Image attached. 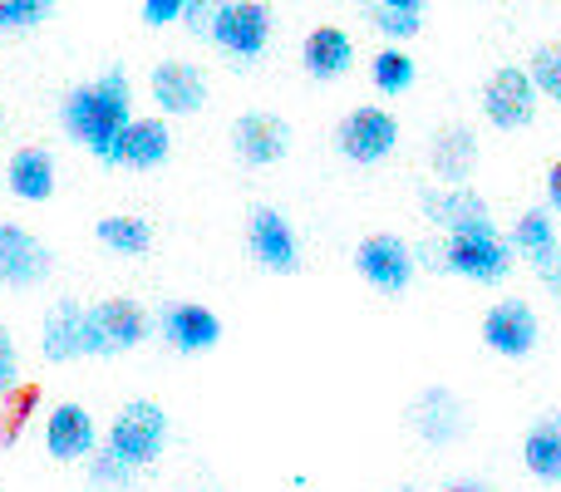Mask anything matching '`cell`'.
Wrapping results in <instances>:
<instances>
[{
	"mask_svg": "<svg viewBox=\"0 0 561 492\" xmlns=\"http://www.w3.org/2000/svg\"><path fill=\"white\" fill-rule=\"evenodd\" d=\"M55 0H0V30H30L49 15Z\"/></svg>",
	"mask_w": 561,
	"mask_h": 492,
	"instance_id": "obj_30",
	"label": "cell"
},
{
	"mask_svg": "<svg viewBox=\"0 0 561 492\" xmlns=\"http://www.w3.org/2000/svg\"><path fill=\"white\" fill-rule=\"evenodd\" d=\"M527 75H533V84L542 89L547 99H557L561 104V49L557 45H542L533 55V69H527Z\"/></svg>",
	"mask_w": 561,
	"mask_h": 492,
	"instance_id": "obj_29",
	"label": "cell"
},
{
	"mask_svg": "<svg viewBox=\"0 0 561 492\" xmlns=\"http://www.w3.org/2000/svg\"><path fill=\"white\" fill-rule=\"evenodd\" d=\"M187 0H144V25L148 30H168L173 20H183Z\"/></svg>",
	"mask_w": 561,
	"mask_h": 492,
	"instance_id": "obj_33",
	"label": "cell"
},
{
	"mask_svg": "<svg viewBox=\"0 0 561 492\" xmlns=\"http://www.w3.org/2000/svg\"><path fill=\"white\" fill-rule=\"evenodd\" d=\"M523 464H527V473L542 478V483H561V414H547L542 424L527 428Z\"/></svg>",
	"mask_w": 561,
	"mask_h": 492,
	"instance_id": "obj_22",
	"label": "cell"
},
{
	"mask_svg": "<svg viewBox=\"0 0 561 492\" xmlns=\"http://www.w3.org/2000/svg\"><path fill=\"white\" fill-rule=\"evenodd\" d=\"M335 144L350 163H379V158H389L399 144V118L385 114V108H355V114L340 124Z\"/></svg>",
	"mask_w": 561,
	"mask_h": 492,
	"instance_id": "obj_8",
	"label": "cell"
},
{
	"mask_svg": "<svg viewBox=\"0 0 561 492\" xmlns=\"http://www.w3.org/2000/svg\"><path fill=\"white\" fill-rule=\"evenodd\" d=\"M222 5H227V0H187V5H183V25L193 30V35H207V30H213V20L222 15Z\"/></svg>",
	"mask_w": 561,
	"mask_h": 492,
	"instance_id": "obj_32",
	"label": "cell"
},
{
	"mask_svg": "<svg viewBox=\"0 0 561 492\" xmlns=\"http://www.w3.org/2000/svg\"><path fill=\"white\" fill-rule=\"evenodd\" d=\"M39 409V389L35 385H15L5 389V404H0V444H20V434H25L30 414Z\"/></svg>",
	"mask_w": 561,
	"mask_h": 492,
	"instance_id": "obj_25",
	"label": "cell"
},
{
	"mask_svg": "<svg viewBox=\"0 0 561 492\" xmlns=\"http://www.w3.org/2000/svg\"><path fill=\"white\" fill-rule=\"evenodd\" d=\"M424 217L434 227H444L448 237H463V232H493V213L488 203L473 193V187H434L424 193Z\"/></svg>",
	"mask_w": 561,
	"mask_h": 492,
	"instance_id": "obj_11",
	"label": "cell"
},
{
	"mask_svg": "<svg viewBox=\"0 0 561 492\" xmlns=\"http://www.w3.org/2000/svg\"><path fill=\"white\" fill-rule=\"evenodd\" d=\"M89 478H94L99 488H118V483H128V478H134V468H128L124 458H114V454L104 448V454L89 458Z\"/></svg>",
	"mask_w": 561,
	"mask_h": 492,
	"instance_id": "obj_31",
	"label": "cell"
},
{
	"mask_svg": "<svg viewBox=\"0 0 561 492\" xmlns=\"http://www.w3.org/2000/svg\"><path fill=\"white\" fill-rule=\"evenodd\" d=\"M537 316L523 306V300H497L493 310L483 316V345L488 350H497V355H507V359H523L527 350L537 345Z\"/></svg>",
	"mask_w": 561,
	"mask_h": 492,
	"instance_id": "obj_13",
	"label": "cell"
},
{
	"mask_svg": "<svg viewBox=\"0 0 561 492\" xmlns=\"http://www.w3.org/2000/svg\"><path fill=\"white\" fill-rule=\"evenodd\" d=\"M300 65H306L310 79H340L355 65V45H350V35L340 25H320L300 45Z\"/></svg>",
	"mask_w": 561,
	"mask_h": 492,
	"instance_id": "obj_17",
	"label": "cell"
},
{
	"mask_svg": "<svg viewBox=\"0 0 561 492\" xmlns=\"http://www.w3.org/2000/svg\"><path fill=\"white\" fill-rule=\"evenodd\" d=\"M547 197H552V207H561V158L552 163V173H547Z\"/></svg>",
	"mask_w": 561,
	"mask_h": 492,
	"instance_id": "obj_35",
	"label": "cell"
},
{
	"mask_svg": "<svg viewBox=\"0 0 561 492\" xmlns=\"http://www.w3.org/2000/svg\"><path fill=\"white\" fill-rule=\"evenodd\" d=\"M148 340V310L128 296H108L84 310V355H118Z\"/></svg>",
	"mask_w": 561,
	"mask_h": 492,
	"instance_id": "obj_2",
	"label": "cell"
},
{
	"mask_svg": "<svg viewBox=\"0 0 561 492\" xmlns=\"http://www.w3.org/2000/svg\"><path fill=\"white\" fill-rule=\"evenodd\" d=\"M232 148H237V158L242 163H252V168H272L286 158V148H290V124L280 114H242L232 124Z\"/></svg>",
	"mask_w": 561,
	"mask_h": 492,
	"instance_id": "obj_12",
	"label": "cell"
},
{
	"mask_svg": "<svg viewBox=\"0 0 561 492\" xmlns=\"http://www.w3.org/2000/svg\"><path fill=\"white\" fill-rule=\"evenodd\" d=\"M65 128L75 144H84L99 163H118V138H124L128 118H134V94H128V75L108 69L94 84L69 89L65 99Z\"/></svg>",
	"mask_w": 561,
	"mask_h": 492,
	"instance_id": "obj_1",
	"label": "cell"
},
{
	"mask_svg": "<svg viewBox=\"0 0 561 492\" xmlns=\"http://www.w3.org/2000/svg\"><path fill=\"white\" fill-rule=\"evenodd\" d=\"M533 108H537V84L527 69H493L483 84V114L493 128H523L533 124Z\"/></svg>",
	"mask_w": 561,
	"mask_h": 492,
	"instance_id": "obj_6",
	"label": "cell"
},
{
	"mask_svg": "<svg viewBox=\"0 0 561 492\" xmlns=\"http://www.w3.org/2000/svg\"><path fill=\"white\" fill-rule=\"evenodd\" d=\"M99 247L118 251V256H144L148 247H153V227L144 222V217H104V222L94 227Z\"/></svg>",
	"mask_w": 561,
	"mask_h": 492,
	"instance_id": "obj_24",
	"label": "cell"
},
{
	"mask_svg": "<svg viewBox=\"0 0 561 492\" xmlns=\"http://www.w3.org/2000/svg\"><path fill=\"white\" fill-rule=\"evenodd\" d=\"M375 5H394V10H424V0H375Z\"/></svg>",
	"mask_w": 561,
	"mask_h": 492,
	"instance_id": "obj_36",
	"label": "cell"
},
{
	"mask_svg": "<svg viewBox=\"0 0 561 492\" xmlns=\"http://www.w3.org/2000/svg\"><path fill=\"white\" fill-rule=\"evenodd\" d=\"M355 271L375 290L399 296V290H409V281H414V251L399 242V237H389V232L365 237V242L355 247Z\"/></svg>",
	"mask_w": 561,
	"mask_h": 492,
	"instance_id": "obj_7",
	"label": "cell"
},
{
	"mask_svg": "<svg viewBox=\"0 0 561 492\" xmlns=\"http://www.w3.org/2000/svg\"><path fill=\"white\" fill-rule=\"evenodd\" d=\"M168 153H173V134L163 118H128L118 138V168H158Z\"/></svg>",
	"mask_w": 561,
	"mask_h": 492,
	"instance_id": "obj_20",
	"label": "cell"
},
{
	"mask_svg": "<svg viewBox=\"0 0 561 492\" xmlns=\"http://www.w3.org/2000/svg\"><path fill=\"white\" fill-rule=\"evenodd\" d=\"M478 163V138L473 128H438L434 148H428V168H434V178H444L448 187H458L468 173H473Z\"/></svg>",
	"mask_w": 561,
	"mask_h": 492,
	"instance_id": "obj_21",
	"label": "cell"
},
{
	"mask_svg": "<svg viewBox=\"0 0 561 492\" xmlns=\"http://www.w3.org/2000/svg\"><path fill=\"white\" fill-rule=\"evenodd\" d=\"M49 266H55V256L30 227L0 222V281L5 286H39L49 276Z\"/></svg>",
	"mask_w": 561,
	"mask_h": 492,
	"instance_id": "obj_9",
	"label": "cell"
},
{
	"mask_svg": "<svg viewBox=\"0 0 561 492\" xmlns=\"http://www.w3.org/2000/svg\"><path fill=\"white\" fill-rule=\"evenodd\" d=\"M207 39L237 59H256L266 49V39H272V10L262 0H227L222 15L207 30Z\"/></svg>",
	"mask_w": 561,
	"mask_h": 492,
	"instance_id": "obj_5",
	"label": "cell"
},
{
	"mask_svg": "<svg viewBox=\"0 0 561 492\" xmlns=\"http://www.w3.org/2000/svg\"><path fill=\"white\" fill-rule=\"evenodd\" d=\"M163 438H168V414L163 404H153V399H134V404L124 409V414L114 419V428H108V454L124 458L128 468H148L158 454H163Z\"/></svg>",
	"mask_w": 561,
	"mask_h": 492,
	"instance_id": "obj_3",
	"label": "cell"
},
{
	"mask_svg": "<svg viewBox=\"0 0 561 492\" xmlns=\"http://www.w3.org/2000/svg\"><path fill=\"white\" fill-rule=\"evenodd\" d=\"M39 350H45V359H55V365L84 355V306H79V300L49 306L45 330H39Z\"/></svg>",
	"mask_w": 561,
	"mask_h": 492,
	"instance_id": "obj_19",
	"label": "cell"
},
{
	"mask_svg": "<svg viewBox=\"0 0 561 492\" xmlns=\"http://www.w3.org/2000/svg\"><path fill=\"white\" fill-rule=\"evenodd\" d=\"M5 187L20 203H49L55 197V158L45 148H15L5 163Z\"/></svg>",
	"mask_w": 561,
	"mask_h": 492,
	"instance_id": "obj_18",
	"label": "cell"
},
{
	"mask_svg": "<svg viewBox=\"0 0 561 492\" xmlns=\"http://www.w3.org/2000/svg\"><path fill=\"white\" fill-rule=\"evenodd\" d=\"M163 335L183 355H203V350H213L222 340V320L207 306H197V300H178V306L163 310Z\"/></svg>",
	"mask_w": 561,
	"mask_h": 492,
	"instance_id": "obj_15",
	"label": "cell"
},
{
	"mask_svg": "<svg viewBox=\"0 0 561 492\" xmlns=\"http://www.w3.org/2000/svg\"><path fill=\"white\" fill-rule=\"evenodd\" d=\"M448 492H483L478 483H458V488H448Z\"/></svg>",
	"mask_w": 561,
	"mask_h": 492,
	"instance_id": "obj_37",
	"label": "cell"
},
{
	"mask_svg": "<svg viewBox=\"0 0 561 492\" xmlns=\"http://www.w3.org/2000/svg\"><path fill=\"white\" fill-rule=\"evenodd\" d=\"M20 385V355H15V340H10V330L0 325V394L5 389Z\"/></svg>",
	"mask_w": 561,
	"mask_h": 492,
	"instance_id": "obj_34",
	"label": "cell"
},
{
	"mask_svg": "<svg viewBox=\"0 0 561 492\" xmlns=\"http://www.w3.org/2000/svg\"><path fill=\"white\" fill-rule=\"evenodd\" d=\"M45 444L59 464H75V458L94 454L99 434H94V419H89L84 404H55L45 419Z\"/></svg>",
	"mask_w": 561,
	"mask_h": 492,
	"instance_id": "obj_16",
	"label": "cell"
},
{
	"mask_svg": "<svg viewBox=\"0 0 561 492\" xmlns=\"http://www.w3.org/2000/svg\"><path fill=\"white\" fill-rule=\"evenodd\" d=\"M247 242H252V256L262 261L266 271H296L300 266V242L276 207H256L252 222H247Z\"/></svg>",
	"mask_w": 561,
	"mask_h": 492,
	"instance_id": "obj_14",
	"label": "cell"
},
{
	"mask_svg": "<svg viewBox=\"0 0 561 492\" xmlns=\"http://www.w3.org/2000/svg\"><path fill=\"white\" fill-rule=\"evenodd\" d=\"M148 94L173 118L197 114V108L207 104V75L197 65H187V59H163V65L148 75Z\"/></svg>",
	"mask_w": 561,
	"mask_h": 492,
	"instance_id": "obj_10",
	"label": "cell"
},
{
	"mask_svg": "<svg viewBox=\"0 0 561 492\" xmlns=\"http://www.w3.org/2000/svg\"><path fill=\"white\" fill-rule=\"evenodd\" d=\"M513 242L527 251V256H542V251H557V232H552V217L542 213V207H533V213L517 217L513 227Z\"/></svg>",
	"mask_w": 561,
	"mask_h": 492,
	"instance_id": "obj_27",
	"label": "cell"
},
{
	"mask_svg": "<svg viewBox=\"0 0 561 492\" xmlns=\"http://www.w3.org/2000/svg\"><path fill=\"white\" fill-rule=\"evenodd\" d=\"M438 271H454V276L468 281H497L513 271V256L507 247L497 242V232H463V237H448L444 247H428L424 251Z\"/></svg>",
	"mask_w": 561,
	"mask_h": 492,
	"instance_id": "obj_4",
	"label": "cell"
},
{
	"mask_svg": "<svg viewBox=\"0 0 561 492\" xmlns=\"http://www.w3.org/2000/svg\"><path fill=\"white\" fill-rule=\"evenodd\" d=\"M369 25L375 30H385V35H394V39H409V35H419V25H424V20H419V10H394V5H375V0H369Z\"/></svg>",
	"mask_w": 561,
	"mask_h": 492,
	"instance_id": "obj_28",
	"label": "cell"
},
{
	"mask_svg": "<svg viewBox=\"0 0 561 492\" xmlns=\"http://www.w3.org/2000/svg\"><path fill=\"white\" fill-rule=\"evenodd\" d=\"M419 434L428 444H448V438L463 434V409L454 404L448 389H428L424 394V404H419Z\"/></svg>",
	"mask_w": 561,
	"mask_h": 492,
	"instance_id": "obj_23",
	"label": "cell"
},
{
	"mask_svg": "<svg viewBox=\"0 0 561 492\" xmlns=\"http://www.w3.org/2000/svg\"><path fill=\"white\" fill-rule=\"evenodd\" d=\"M369 79H375V89H385V94H404V89L414 84V59H409L404 49H379V55L369 59Z\"/></svg>",
	"mask_w": 561,
	"mask_h": 492,
	"instance_id": "obj_26",
	"label": "cell"
}]
</instances>
